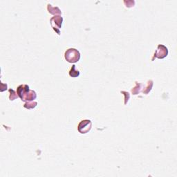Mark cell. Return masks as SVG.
<instances>
[{
    "label": "cell",
    "mask_w": 177,
    "mask_h": 177,
    "mask_svg": "<svg viewBox=\"0 0 177 177\" xmlns=\"http://www.w3.org/2000/svg\"><path fill=\"white\" fill-rule=\"evenodd\" d=\"M64 57L69 63H75L80 60V53L77 49H69L64 53Z\"/></svg>",
    "instance_id": "cell-1"
},
{
    "label": "cell",
    "mask_w": 177,
    "mask_h": 177,
    "mask_svg": "<svg viewBox=\"0 0 177 177\" xmlns=\"http://www.w3.org/2000/svg\"><path fill=\"white\" fill-rule=\"evenodd\" d=\"M62 21H63V18L60 15H55L51 19V27L53 29L54 31L57 33V35H60V31L59 29L62 27Z\"/></svg>",
    "instance_id": "cell-2"
},
{
    "label": "cell",
    "mask_w": 177,
    "mask_h": 177,
    "mask_svg": "<svg viewBox=\"0 0 177 177\" xmlns=\"http://www.w3.org/2000/svg\"><path fill=\"white\" fill-rule=\"evenodd\" d=\"M92 126V123L90 120H82L79 123L77 130H78V132L81 134H87L91 130Z\"/></svg>",
    "instance_id": "cell-3"
},
{
    "label": "cell",
    "mask_w": 177,
    "mask_h": 177,
    "mask_svg": "<svg viewBox=\"0 0 177 177\" xmlns=\"http://www.w3.org/2000/svg\"><path fill=\"white\" fill-rule=\"evenodd\" d=\"M168 55V48L165 47L164 45H162V44H159L157 47V49L154 53V58L152 59L153 60L156 57V58L158 59H163L165 57H167Z\"/></svg>",
    "instance_id": "cell-4"
},
{
    "label": "cell",
    "mask_w": 177,
    "mask_h": 177,
    "mask_svg": "<svg viewBox=\"0 0 177 177\" xmlns=\"http://www.w3.org/2000/svg\"><path fill=\"white\" fill-rule=\"evenodd\" d=\"M29 90V87L26 84H21V85L19 86L17 89V93L18 96H19L22 100V99L24 98V96L26 95V94L27 93L28 91Z\"/></svg>",
    "instance_id": "cell-5"
},
{
    "label": "cell",
    "mask_w": 177,
    "mask_h": 177,
    "mask_svg": "<svg viewBox=\"0 0 177 177\" xmlns=\"http://www.w3.org/2000/svg\"><path fill=\"white\" fill-rule=\"evenodd\" d=\"M37 97V94L35 93V92H34L33 90H29L28 91L27 93L26 94V95L24 96V98H23L22 101H33Z\"/></svg>",
    "instance_id": "cell-6"
},
{
    "label": "cell",
    "mask_w": 177,
    "mask_h": 177,
    "mask_svg": "<svg viewBox=\"0 0 177 177\" xmlns=\"http://www.w3.org/2000/svg\"><path fill=\"white\" fill-rule=\"evenodd\" d=\"M48 11H49V13L52 15H61L62 14V12H61L60 9H59L58 7H54V6H52L51 4H48V7H47Z\"/></svg>",
    "instance_id": "cell-7"
},
{
    "label": "cell",
    "mask_w": 177,
    "mask_h": 177,
    "mask_svg": "<svg viewBox=\"0 0 177 177\" xmlns=\"http://www.w3.org/2000/svg\"><path fill=\"white\" fill-rule=\"evenodd\" d=\"M136 85L134 88H133L132 89V93L134 94V95H137L138 94H139L140 92H141V89H143V84L141 83H138V82H136Z\"/></svg>",
    "instance_id": "cell-8"
},
{
    "label": "cell",
    "mask_w": 177,
    "mask_h": 177,
    "mask_svg": "<svg viewBox=\"0 0 177 177\" xmlns=\"http://www.w3.org/2000/svg\"><path fill=\"white\" fill-rule=\"evenodd\" d=\"M69 75L72 77H77L80 75V72L75 70V65H73L72 68L69 71Z\"/></svg>",
    "instance_id": "cell-9"
},
{
    "label": "cell",
    "mask_w": 177,
    "mask_h": 177,
    "mask_svg": "<svg viewBox=\"0 0 177 177\" xmlns=\"http://www.w3.org/2000/svg\"><path fill=\"white\" fill-rule=\"evenodd\" d=\"M37 105V102L35 101H30L28 102H26L24 104V107H25L26 109H28V110H31V109H33L36 107Z\"/></svg>",
    "instance_id": "cell-10"
},
{
    "label": "cell",
    "mask_w": 177,
    "mask_h": 177,
    "mask_svg": "<svg viewBox=\"0 0 177 177\" xmlns=\"http://www.w3.org/2000/svg\"><path fill=\"white\" fill-rule=\"evenodd\" d=\"M152 87H153V81L149 80L148 84H147L146 87L143 89V93L145 94H148L151 91Z\"/></svg>",
    "instance_id": "cell-11"
},
{
    "label": "cell",
    "mask_w": 177,
    "mask_h": 177,
    "mask_svg": "<svg viewBox=\"0 0 177 177\" xmlns=\"http://www.w3.org/2000/svg\"><path fill=\"white\" fill-rule=\"evenodd\" d=\"M9 92H10V93H11V94H10V96H9L10 100L13 101V100H14L15 99L17 98V97H18L17 93H16V92H15L14 90H13V89H9Z\"/></svg>",
    "instance_id": "cell-12"
},
{
    "label": "cell",
    "mask_w": 177,
    "mask_h": 177,
    "mask_svg": "<svg viewBox=\"0 0 177 177\" xmlns=\"http://www.w3.org/2000/svg\"><path fill=\"white\" fill-rule=\"evenodd\" d=\"M121 92V94H123L124 95H125V105H127V102H128V100H130V94L128 93V92Z\"/></svg>",
    "instance_id": "cell-13"
}]
</instances>
